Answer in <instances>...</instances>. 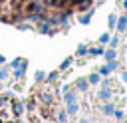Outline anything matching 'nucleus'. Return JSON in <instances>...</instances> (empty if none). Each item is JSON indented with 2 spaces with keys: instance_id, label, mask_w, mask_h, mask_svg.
Masks as SVG:
<instances>
[{
  "instance_id": "obj_7",
  "label": "nucleus",
  "mask_w": 127,
  "mask_h": 123,
  "mask_svg": "<svg viewBox=\"0 0 127 123\" xmlns=\"http://www.w3.org/2000/svg\"><path fill=\"white\" fill-rule=\"evenodd\" d=\"M77 87H79V89H85V87H87V79H79V81H77Z\"/></svg>"
},
{
  "instance_id": "obj_17",
  "label": "nucleus",
  "mask_w": 127,
  "mask_h": 123,
  "mask_svg": "<svg viewBox=\"0 0 127 123\" xmlns=\"http://www.w3.org/2000/svg\"><path fill=\"white\" fill-rule=\"evenodd\" d=\"M123 81H127V71H125V73H123Z\"/></svg>"
},
{
  "instance_id": "obj_12",
  "label": "nucleus",
  "mask_w": 127,
  "mask_h": 123,
  "mask_svg": "<svg viewBox=\"0 0 127 123\" xmlns=\"http://www.w3.org/2000/svg\"><path fill=\"white\" fill-rule=\"evenodd\" d=\"M36 79L42 81V79H44V71H36Z\"/></svg>"
},
{
  "instance_id": "obj_10",
  "label": "nucleus",
  "mask_w": 127,
  "mask_h": 123,
  "mask_svg": "<svg viewBox=\"0 0 127 123\" xmlns=\"http://www.w3.org/2000/svg\"><path fill=\"white\" fill-rule=\"evenodd\" d=\"M89 81H91V83H97V81H99V75H97V73H91V75H89Z\"/></svg>"
},
{
  "instance_id": "obj_6",
  "label": "nucleus",
  "mask_w": 127,
  "mask_h": 123,
  "mask_svg": "<svg viewBox=\"0 0 127 123\" xmlns=\"http://www.w3.org/2000/svg\"><path fill=\"white\" fill-rule=\"evenodd\" d=\"M99 42H101V44H107V42H109V34H101V36H99Z\"/></svg>"
},
{
  "instance_id": "obj_4",
  "label": "nucleus",
  "mask_w": 127,
  "mask_h": 123,
  "mask_svg": "<svg viewBox=\"0 0 127 123\" xmlns=\"http://www.w3.org/2000/svg\"><path fill=\"white\" fill-rule=\"evenodd\" d=\"M77 111V105L73 103V101H69V105H67V113H75Z\"/></svg>"
},
{
  "instance_id": "obj_14",
  "label": "nucleus",
  "mask_w": 127,
  "mask_h": 123,
  "mask_svg": "<svg viewBox=\"0 0 127 123\" xmlns=\"http://www.w3.org/2000/svg\"><path fill=\"white\" fill-rule=\"evenodd\" d=\"M99 73H103V75H107V73H109V67H107V65H105V67H101V69H99Z\"/></svg>"
},
{
  "instance_id": "obj_3",
  "label": "nucleus",
  "mask_w": 127,
  "mask_h": 123,
  "mask_svg": "<svg viewBox=\"0 0 127 123\" xmlns=\"http://www.w3.org/2000/svg\"><path fill=\"white\" fill-rule=\"evenodd\" d=\"M113 58H115V52H113V50H107V52H105V60H107V62H111Z\"/></svg>"
},
{
  "instance_id": "obj_8",
  "label": "nucleus",
  "mask_w": 127,
  "mask_h": 123,
  "mask_svg": "<svg viewBox=\"0 0 127 123\" xmlns=\"http://www.w3.org/2000/svg\"><path fill=\"white\" fill-rule=\"evenodd\" d=\"M99 97H101V99H107V97H109V89H101V91H99Z\"/></svg>"
},
{
  "instance_id": "obj_15",
  "label": "nucleus",
  "mask_w": 127,
  "mask_h": 123,
  "mask_svg": "<svg viewBox=\"0 0 127 123\" xmlns=\"http://www.w3.org/2000/svg\"><path fill=\"white\" fill-rule=\"evenodd\" d=\"M117 44H119V40H117V38H111V48H115Z\"/></svg>"
},
{
  "instance_id": "obj_18",
  "label": "nucleus",
  "mask_w": 127,
  "mask_h": 123,
  "mask_svg": "<svg viewBox=\"0 0 127 123\" xmlns=\"http://www.w3.org/2000/svg\"><path fill=\"white\" fill-rule=\"evenodd\" d=\"M0 63H4V58H2V56H0Z\"/></svg>"
},
{
  "instance_id": "obj_9",
  "label": "nucleus",
  "mask_w": 127,
  "mask_h": 123,
  "mask_svg": "<svg viewBox=\"0 0 127 123\" xmlns=\"http://www.w3.org/2000/svg\"><path fill=\"white\" fill-rule=\"evenodd\" d=\"M83 54H87V48L85 46H79L77 48V56H83Z\"/></svg>"
},
{
  "instance_id": "obj_16",
  "label": "nucleus",
  "mask_w": 127,
  "mask_h": 123,
  "mask_svg": "<svg viewBox=\"0 0 127 123\" xmlns=\"http://www.w3.org/2000/svg\"><path fill=\"white\" fill-rule=\"evenodd\" d=\"M69 62H71V60H69V58H67V60H65V62H64V63H62V69H64V67H67V65H69Z\"/></svg>"
},
{
  "instance_id": "obj_19",
  "label": "nucleus",
  "mask_w": 127,
  "mask_h": 123,
  "mask_svg": "<svg viewBox=\"0 0 127 123\" xmlns=\"http://www.w3.org/2000/svg\"><path fill=\"white\" fill-rule=\"evenodd\" d=\"M79 123H87V121H79Z\"/></svg>"
},
{
  "instance_id": "obj_2",
  "label": "nucleus",
  "mask_w": 127,
  "mask_h": 123,
  "mask_svg": "<svg viewBox=\"0 0 127 123\" xmlns=\"http://www.w3.org/2000/svg\"><path fill=\"white\" fill-rule=\"evenodd\" d=\"M89 18H91V12H87V14L79 16V22H81V24H87V22H89Z\"/></svg>"
},
{
  "instance_id": "obj_5",
  "label": "nucleus",
  "mask_w": 127,
  "mask_h": 123,
  "mask_svg": "<svg viewBox=\"0 0 127 123\" xmlns=\"http://www.w3.org/2000/svg\"><path fill=\"white\" fill-rule=\"evenodd\" d=\"M107 22H109V28H113V26H115V22H117V16H115V14H111Z\"/></svg>"
},
{
  "instance_id": "obj_1",
  "label": "nucleus",
  "mask_w": 127,
  "mask_h": 123,
  "mask_svg": "<svg viewBox=\"0 0 127 123\" xmlns=\"http://www.w3.org/2000/svg\"><path fill=\"white\" fill-rule=\"evenodd\" d=\"M115 24H117V30H119V32H125V30H127V16H121Z\"/></svg>"
},
{
  "instance_id": "obj_11",
  "label": "nucleus",
  "mask_w": 127,
  "mask_h": 123,
  "mask_svg": "<svg viewBox=\"0 0 127 123\" xmlns=\"http://www.w3.org/2000/svg\"><path fill=\"white\" fill-rule=\"evenodd\" d=\"M103 113H113V105H103Z\"/></svg>"
},
{
  "instance_id": "obj_13",
  "label": "nucleus",
  "mask_w": 127,
  "mask_h": 123,
  "mask_svg": "<svg viewBox=\"0 0 127 123\" xmlns=\"http://www.w3.org/2000/svg\"><path fill=\"white\" fill-rule=\"evenodd\" d=\"M6 75H8V69H6V67H4V69H0V79H4Z\"/></svg>"
}]
</instances>
